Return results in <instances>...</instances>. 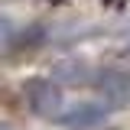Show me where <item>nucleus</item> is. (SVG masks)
I'll return each instance as SVG.
<instances>
[{
	"label": "nucleus",
	"instance_id": "f257e3e1",
	"mask_svg": "<svg viewBox=\"0 0 130 130\" xmlns=\"http://www.w3.org/2000/svg\"><path fill=\"white\" fill-rule=\"evenodd\" d=\"M26 101H29L32 114L55 117L62 107V88L49 78H32V81H26Z\"/></svg>",
	"mask_w": 130,
	"mask_h": 130
},
{
	"label": "nucleus",
	"instance_id": "f03ea898",
	"mask_svg": "<svg viewBox=\"0 0 130 130\" xmlns=\"http://www.w3.org/2000/svg\"><path fill=\"white\" fill-rule=\"evenodd\" d=\"M107 117V107L104 104H94V101H78V104H72L68 111L55 114V124H62L68 130H85V127H94Z\"/></svg>",
	"mask_w": 130,
	"mask_h": 130
},
{
	"label": "nucleus",
	"instance_id": "7ed1b4c3",
	"mask_svg": "<svg viewBox=\"0 0 130 130\" xmlns=\"http://www.w3.org/2000/svg\"><path fill=\"white\" fill-rule=\"evenodd\" d=\"M94 85H98V91H101V94L114 98V101H127V98H130V75H127V72L104 68V72L94 78Z\"/></svg>",
	"mask_w": 130,
	"mask_h": 130
}]
</instances>
